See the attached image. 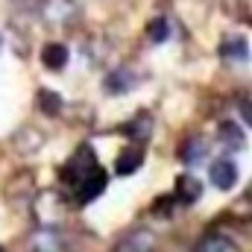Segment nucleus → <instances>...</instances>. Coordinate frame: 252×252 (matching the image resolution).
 <instances>
[{
    "label": "nucleus",
    "mask_w": 252,
    "mask_h": 252,
    "mask_svg": "<svg viewBox=\"0 0 252 252\" xmlns=\"http://www.w3.org/2000/svg\"><path fill=\"white\" fill-rule=\"evenodd\" d=\"M147 35H150V41H156V44L167 41V38H170V24H167V18H153V21L147 24Z\"/></svg>",
    "instance_id": "obj_14"
},
{
    "label": "nucleus",
    "mask_w": 252,
    "mask_h": 252,
    "mask_svg": "<svg viewBox=\"0 0 252 252\" xmlns=\"http://www.w3.org/2000/svg\"><path fill=\"white\" fill-rule=\"evenodd\" d=\"M38 106H41V112L44 115H59L62 112V97L56 94V91H50V88H41L38 91Z\"/></svg>",
    "instance_id": "obj_13"
},
{
    "label": "nucleus",
    "mask_w": 252,
    "mask_h": 252,
    "mask_svg": "<svg viewBox=\"0 0 252 252\" xmlns=\"http://www.w3.org/2000/svg\"><path fill=\"white\" fill-rule=\"evenodd\" d=\"M141 161H144V150H141V147H126L124 153L118 156L115 170H118L121 176H132V173L141 167Z\"/></svg>",
    "instance_id": "obj_9"
},
{
    "label": "nucleus",
    "mask_w": 252,
    "mask_h": 252,
    "mask_svg": "<svg viewBox=\"0 0 252 252\" xmlns=\"http://www.w3.org/2000/svg\"><path fill=\"white\" fill-rule=\"evenodd\" d=\"M0 47H3V38H0Z\"/></svg>",
    "instance_id": "obj_19"
},
{
    "label": "nucleus",
    "mask_w": 252,
    "mask_h": 252,
    "mask_svg": "<svg viewBox=\"0 0 252 252\" xmlns=\"http://www.w3.org/2000/svg\"><path fill=\"white\" fill-rule=\"evenodd\" d=\"M208 179L211 185L220 190H232L235 182H238V164L232 158H217L211 167H208Z\"/></svg>",
    "instance_id": "obj_2"
},
{
    "label": "nucleus",
    "mask_w": 252,
    "mask_h": 252,
    "mask_svg": "<svg viewBox=\"0 0 252 252\" xmlns=\"http://www.w3.org/2000/svg\"><path fill=\"white\" fill-rule=\"evenodd\" d=\"M176 202H182V205H193L199 196H202V185H199V179H193V176H179L176 179Z\"/></svg>",
    "instance_id": "obj_5"
},
{
    "label": "nucleus",
    "mask_w": 252,
    "mask_h": 252,
    "mask_svg": "<svg viewBox=\"0 0 252 252\" xmlns=\"http://www.w3.org/2000/svg\"><path fill=\"white\" fill-rule=\"evenodd\" d=\"M196 252H238V247L229 238H223V235H208V238L199 241Z\"/></svg>",
    "instance_id": "obj_12"
},
{
    "label": "nucleus",
    "mask_w": 252,
    "mask_h": 252,
    "mask_svg": "<svg viewBox=\"0 0 252 252\" xmlns=\"http://www.w3.org/2000/svg\"><path fill=\"white\" fill-rule=\"evenodd\" d=\"M220 56L232 64H247L250 62V44H247V38H226L220 44Z\"/></svg>",
    "instance_id": "obj_4"
},
{
    "label": "nucleus",
    "mask_w": 252,
    "mask_h": 252,
    "mask_svg": "<svg viewBox=\"0 0 252 252\" xmlns=\"http://www.w3.org/2000/svg\"><path fill=\"white\" fill-rule=\"evenodd\" d=\"M153 247H156V238H153L150 232L138 229V232L126 235L124 241H121V247H118V252H153Z\"/></svg>",
    "instance_id": "obj_7"
},
{
    "label": "nucleus",
    "mask_w": 252,
    "mask_h": 252,
    "mask_svg": "<svg viewBox=\"0 0 252 252\" xmlns=\"http://www.w3.org/2000/svg\"><path fill=\"white\" fill-rule=\"evenodd\" d=\"M247 196H250V202H252V188H250V190H247Z\"/></svg>",
    "instance_id": "obj_18"
},
{
    "label": "nucleus",
    "mask_w": 252,
    "mask_h": 252,
    "mask_svg": "<svg viewBox=\"0 0 252 252\" xmlns=\"http://www.w3.org/2000/svg\"><path fill=\"white\" fill-rule=\"evenodd\" d=\"M0 252H3V250H0Z\"/></svg>",
    "instance_id": "obj_20"
},
{
    "label": "nucleus",
    "mask_w": 252,
    "mask_h": 252,
    "mask_svg": "<svg viewBox=\"0 0 252 252\" xmlns=\"http://www.w3.org/2000/svg\"><path fill=\"white\" fill-rule=\"evenodd\" d=\"M124 132H129L132 138H138V141H144L147 135H150V118L147 115H141L138 121H132V124L124 126Z\"/></svg>",
    "instance_id": "obj_15"
},
{
    "label": "nucleus",
    "mask_w": 252,
    "mask_h": 252,
    "mask_svg": "<svg viewBox=\"0 0 252 252\" xmlns=\"http://www.w3.org/2000/svg\"><path fill=\"white\" fill-rule=\"evenodd\" d=\"M132 85H135V73L129 67H118L106 76V91L109 94H126Z\"/></svg>",
    "instance_id": "obj_8"
},
{
    "label": "nucleus",
    "mask_w": 252,
    "mask_h": 252,
    "mask_svg": "<svg viewBox=\"0 0 252 252\" xmlns=\"http://www.w3.org/2000/svg\"><path fill=\"white\" fill-rule=\"evenodd\" d=\"M106 182H109V176H106V170L103 167H97L91 176H85L79 185H76V202L79 205H85V202H91V199H97L103 190H106Z\"/></svg>",
    "instance_id": "obj_3"
},
{
    "label": "nucleus",
    "mask_w": 252,
    "mask_h": 252,
    "mask_svg": "<svg viewBox=\"0 0 252 252\" xmlns=\"http://www.w3.org/2000/svg\"><path fill=\"white\" fill-rule=\"evenodd\" d=\"M220 144L223 147H229V150H244V132H241V126L235 124H220Z\"/></svg>",
    "instance_id": "obj_11"
},
{
    "label": "nucleus",
    "mask_w": 252,
    "mask_h": 252,
    "mask_svg": "<svg viewBox=\"0 0 252 252\" xmlns=\"http://www.w3.org/2000/svg\"><path fill=\"white\" fill-rule=\"evenodd\" d=\"M173 205H176V196H158V199L153 202V211H156L158 217H170V214H173Z\"/></svg>",
    "instance_id": "obj_16"
},
{
    "label": "nucleus",
    "mask_w": 252,
    "mask_h": 252,
    "mask_svg": "<svg viewBox=\"0 0 252 252\" xmlns=\"http://www.w3.org/2000/svg\"><path fill=\"white\" fill-rule=\"evenodd\" d=\"M97 167H100V164H97V158H94V150H91V147H79V150L73 153V158L64 164L62 179L70 188H76V185H79L85 176H91Z\"/></svg>",
    "instance_id": "obj_1"
},
{
    "label": "nucleus",
    "mask_w": 252,
    "mask_h": 252,
    "mask_svg": "<svg viewBox=\"0 0 252 252\" xmlns=\"http://www.w3.org/2000/svg\"><path fill=\"white\" fill-rule=\"evenodd\" d=\"M205 153H208V144L202 141V138H188L185 144H182V150H179V158L185 161V164H199L202 158H205Z\"/></svg>",
    "instance_id": "obj_10"
},
{
    "label": "nucleus",
    "mask_w": 252,
    "mask_h": 252,
    "mask_svg": "<svg viewBox=\"0 0 252 252\" xmlns=\"http://www.w3.org/2000/svg\"><path fill=\"white\" fill-rule=\"evenodd\" d=\"M241 115H244V121H247V124L252 126V97H250V100H244V103H241Z\"/></svg>",
    "instance_id": "obj_17"
},
{
    "label": "nucleus",
    "mask_w": 252,
    "mask_h": 252,
    "mask_svg": "<svg viewBox=\"0 0 252 252\" xmlns=\"http://www.w3.org/2000/svg\"><path fill=\"white\" fill-rule=\"evenodd\" d=\"M70 59V53H67V47L59 44V41H50V44H44V50H41V62L47 70H62L64 64Z\"/></svg>",
    "instance_id": "obj_6"
}]
</instances>
